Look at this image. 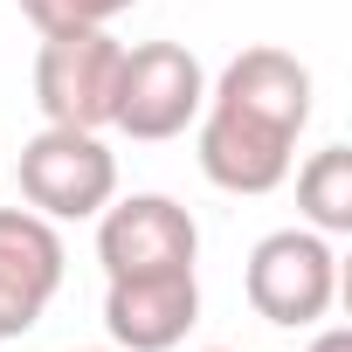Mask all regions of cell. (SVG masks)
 <instances>
[{"mask_svg":"<svg viewBox=\"0 0 352 352\" xmlns=\"http://www.w3.org/2000/svg\"><path fill=\"white\" fill-rule=\"evenodd\" d=\"M201 173L221 194H276L311 124V69L290 49H242L201 104Z\"/></svg>","mask_w":352,"mask_h":352,"instance_id":"obj_1","label":"cell"},{"mask_svg":"<svg viewBox=\"0 0 352 352\" xmlns=\"http://www.w3.org/2000/svg\"><path fill=\"white\" fill-rule=\"evenodd\" d=\"M242 290H249V304H256L263 324H283V331L324 324L331 304H338V249H331V235H318V228H276V235H263L249 249Z\"/></svg>","mask_w":352,"mask_h":352,"instance_id":"obj_2","label":"cell"},{"mask_svg":"<svg viewBox=\"0 0 352 352\" xmlns=\"http://www.w3.org/2000/svg\"><path fill=\"white\" fill-rule=\"evenodd\" d=\"M208 104V69L187 42H138L118 63V97H111V124L138 145L180 138Z\"/></svg>","mask_w":352,"mask_h":352,"instance_id":"obj_3","label":"cell"},{"mask_svg":"<svg viewBox=\"0 0 352 352\" xmlns=\"http://www.w3.org/2000/svg\"><path fill=\"white\" fill-rule=\"evenodd\" d=\"M21 201L49 221H90L118 201V152L97 131L42 124L21 145Z\"/></svg>","mask_w":352,"mask_h":352,"instance_id":"obj_4","label":"cell"},{"mask_svg":"<svg viewBox=\"0 0 352 352\" xmlns=\"http://www.w3.org/2000/svg\"><path fill=\"white\" fill-rule=\"evenodd\" d=\"M118 63H124V42L111 28L42 35V49H35V104H42V118L69 124V131H104L111 97H118Z\"/></svg>","mask_w":352,"mask_h":352,"instance_id":"obj_5","label":"cell"},{"mask_svg":"<svg viewBox=\"0 0 352 352\" xmlns=\"http://www.w3.org/2000/svg\"><path fill=\"white\" fill-rule=\"evenodd\" d=\"M201 228L173 194H124L97 214V263L104 276H159V270H194Z\"/></svg>","mask_w":352,"mask_h":352,"instance_id":"obj_6","label":"cell"},{"mask_svg":"<svg viewBox=\"0 0 352 352\" xmlns=\"http://www.w3.org/2000/svg\"><path fill=\"white\" fill-rule=\"evenodd\" d=\"M63 235L35 208H0V338H28L63 290Z\"/></svg>","mask_w":352,"mask_h":352,"instance_id":"obj_7","label":"cell"},{"mask_svg":"<svg viewBox=\"0 0 352 352\" xmlns=\"http://www.w3.org/2000/svg\"><path fill=\"white\" fill-rule=\"evenodd\" d=\"M201 318V276L159 270V276H104V331L118 352H173L187 345Z\"/></svg>","mask_w":352,"mask_h":352,"instance_id":"obj_8","label":"cell"},{"mask_svg":"<svg viewBox=\"0 0 352 352\" xmlns=\"http://www.w3.org/2000/svg\"><path fill=\"white\" fill-rule=\"evenodd\" d=\"M297 208L318 235H352V152L324 145L297 166Z\"/></svg>","mask_w":352,"mask_h":352,"instance_id":"obj_9","label":"cell"},{"mask_svg":"<svg viewBox=\"0 0 352 352\" xmlns=\"http://www.w3.org/2000/svg\"><path fill=\"white\" fill-rule=\"evenodd\" d=\"M138 0H21V14L35 21V35H63V28H111L118 14H131Z\"/></svg>","mask_w":352,"mask_h":352,"instance_id":"obj_10","label":"cell"},{"mask_svg":"<svg viewBox=\"0 0 352 352\" xmlns=\"http://www.w3.org/2000/svg\"><path fill=\"white\" fill-rule=\"evenodd\" d=\"M304 352H352V331H345V324H324V331H318Z\"/></svg>","mask_w":352,"mask_h":352,"instance_id":"obj_11","label":"cell"},{"mask_svg":"<svg viewBox=\"0 0 352 352\" xmlns=\"http://www.w3.org/2000/svg\"><path fill=\"white\" fill-rule=\"evenodd\" d=\"M208 352H228V345H208Z\"/></svg>","mask_w":352,"mask_h":352,"instance_id":"obj_12","label":"cell"}]
</instances>
